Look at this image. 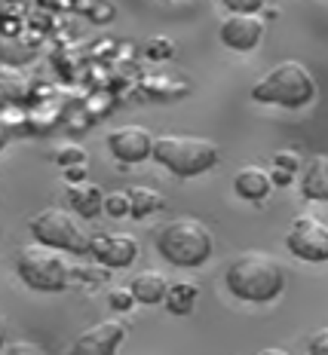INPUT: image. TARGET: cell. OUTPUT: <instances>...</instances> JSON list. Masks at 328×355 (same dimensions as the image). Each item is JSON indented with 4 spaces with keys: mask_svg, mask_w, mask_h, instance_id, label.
Segmentation results:
<instances>
[{
    "mask_svg": "<svg viewBox=\"0 0 328 355\" xmlns=\"http://www.w3.org/2000/svg\"><path fill=\"white\" fill-rule=\"evenodd\" d=\"M224 282L233 297L249 303H270L286 288V270L267 251H243L236 261H230Z\"/></svg>",
    "mask_w": 328,
    "mask_h": 355,
    "instance_id": "1",
    "label": "cell"
},
{
    "mask_svg": "<svg viewBox=\"0 0 328 355\" xmlns=\"http://www.w3.org/2000/svg\"><path fill=\"white\" fill-rule=\"evenodd\" d=\"M215 239L208 227L197 218H175L156 233V251L172 266H203L212 257Z\"/></svg>",
    "mask_w": 328,
    "mask_h": 355,
    "instance_id": "2",
    "label": "cell"
},
{
    "mask_svg": "<svg viewBox=\"0 0 328 355\" xmlns=\"http://www.w3.org/2000/svg\"><path fill=\"white\" fill-rule=\"evenodd\" d=\"M252 98L261 105L304 107L316 98V80L301 62H279L252 86Z\"/></svg>",
    "mask_w": 328,
    "mask_h": 355,
    "instance_id": "3",
    "label": "cell"
},
{
    "mask_svg": "<svg viewBox=\"0 0 328 355\" xmlns=\"http://www.w3.org/2000/svg\"><path fill=\"white\" fill-rule=\"evenodd\" d=\"M154 159L175 178H193L218 166V144L199 135H160L154 138Z\"/></svg>",
    "mask_w": 328,
    "mask_h": 355,
    "instance_id": "4",
    "label": "cell"
},
{
    "mask_svg": "<svg viewBox=\"0 0 328 355\" xmlns=\"http://www.w3.org/2000/svg\"><path fill=\"white\" fill-rule=\"evenodd\" d=\"M16 272L28 288L43 291V294L62 291L71 279V266H68V261H65V251L40 245V242H31V245L19 248Z\"/></svg>",
    "mask_w": 328,
    "mask_h": 355,
    "instance_id": "5",
    "label": "cell"
},
{
    "mask_svg": "<svg viewBox=\"0 0 328 355\" xmlns=\"http://www.w3.org/2000/svg\"><path fill=\"white\" fill-rule=\"evenodd\" d=\"M31 236L34 242L58 251H71V254H83L92 245V239L83 233L71 211L65 209H43L31 218Z\"/></svg>",
    "mask_w": 328,
    "mask_h": 355,
    "instance_id": "6",
    "label": "cell"
},
{
    "mask_svg": "<svg viewBox=\"0 0 328 355\" xmlns=\"http://www.w3.org/2000/svg\"><path fill=\"white\" fill-rule=\"evenodd\" d=\"M286 248L295 257L310 263H325L328 261V224L313 214H301L292 220L286 233Z\"/></svg>",
    "mask_w": 328,
    "mask_h": 355,
    "instance_id": "7",
    "label": "cell"
},
{
    "mask_svg": "<svg viewBox=\"0 0 328 355\" xmlns=\"http://www.w3.org/2000/svg\"><path fill=\"white\" fill-rule=\"evenodd\" d=\"M126 340V324L120 319H104L86 328L74 340L71 355H117L120 343Z\"/></svg>",
    "mask_w": 328,
    "mask_h": 355,
    "instance_id": "8",
    "label": "cell"
},
{
    "mask_svg": "<svg viewBox=\"0 0 328 355\" xmlns=\"http://www.w3.org/2000/svg\"><path fill=\"white\" fill-rule=\"evenodd\" d=\"M108 147L120 162H145L147 157H154V135L145 125H123L114 129L108 135Z\"/></svg>",
    "mask_w": 328,
    "mask_h": 355,
    "instance_id": "9",
    "label": "cell"
},
{
    "mask_svg": "<svg viewBox=\"0 0 328 355\" xmlns=\"http://www.w3.org/2000/svg\"><path fill=\"white\" fill-rule=\"evenodd\" d=\"M264 37V21L252 12H227V19L221 21V43L230 49L249 53L255 49Z\"/></svg>",
    "mask_w": 328,
    "mask_h": 355,
    "instance_id": "10",
    "label": "cell"
},
{
    "mask_svg": "<svg viewBox=\"0 0 328 355\" xmlns=\"http://www.w3.org/2000/svg\"><path fill=\"white\" fill-rule=\"evenodd\" d=\"M89 251H92V257L99 263L120 270V266H129L138 257V239L132 233H108L92 239Z\"/></svg>",
    "mask_w": 328,
    "mask_h": 355,
    "instance_id": "11",
    "label": "cell"
},
{
    "mask_svg": "<svg viewBox=\"0 0 328 355\" xmlns=\"http://www.w3.org/2000/svg\"><path fill=\"white\" fill-rule=\"evenodd\" d=\"M301 196L310 202H328V157L316 153L301 175Z\"/></svg>",
    "mask_w": 328,
    "mask_h": 355,
    "instance_id": "12",
    "label": "cell"
},
{
    "mask_svg": "<svg viewBox=\"0 0 328 355\" xmlns=\"http://www.w3.org/2000/svg\"><path fill=\"white\" fill-rule=\"evenodd\" d=\"M270 187H273V178L261 166H243L233 178V190L243 199H249V202H261V199L270 193Z\"/></svg>",
    "mask_w": 328,
    "mask_h": 355,
    "instance_id": "13",
    "label": "cell"
},
{
    "mask_svg": "<svg viewBox=\"0 0 328 355\" xmlns=\"http://www.w3.org/2000/svg\"><path fill=\"white\" fill-rule=\"evenodd\" d=\"M31 95V80L16 64H0V107L22 105Z\"/></svg>",
    "mask_w": 328,
    "mask_h": 355,
    "instance_id": "14",
    "label": "cell"
},
{
    "mask_svg": "<svg viewBox=\"0 0 328 355\" xmlns=\"http://www.w3.org/2000/svg\"><path fill=\"white\" fill-rule=\"evenodd\" d=\"M68 202L80 218H95L104 211V193L92 181H74L68 187Z\"/></svg>",
    "mask_w": 328,
    "mask_h": 355,
    "instance_id": "15",
    "label": "cell"
},
{
    "mask_svg": "<svg viewBox=\"0 0 328 355\" xmlns=\"http://www.w3.org/2000/svg\"><path fill=\"white\" fill-rule=\"evenodd\" d=\"M132 294H136L138 303L145 306H154V303H166V294H169V282L160 270H141L136 279H132Z\"/></svg>",
    "mask_w": 328,
    "mask_h": 355,
    "instance_id": "16",
    "label": "cell"
},
{
    "mask_svg": "<svg viewBox=\"0 0 328 355\" xmlns=\"http://www.w3.org/2000/svg\"><path fill=\"white\" fill-rule=\"evenodd\" d=\"M126 196H129V214L132 218H147L151 211L163 209V196L151 187H129Z\"/></svg>",
    "mask_w": 328,
    "mask_h": 355,
    "instance_id": "17",
    "label": "cell"
},
{
    "mask_svg": "<svg viewBox=\"0 0 328 355\" xmlns=\"http://www.w3.org/2000/svg\"><path fill=\"white\" fill-rule=\"evenodd\" d=\"M199 297V288L193 282H178V285H169V294H166V306L172 315H188L193 309V300Z\"/></svg>",
    "mask_w": 328,
    "mask_h": 355,
    "instance_id": "18",
    "label": "cell"
},
{
    "mask_svg": "<svg viewBox=\"0 0 328 355\" xmlns=\"http://www.w3.org/2000/svg\"><path fill=\"white\" fill-rule=\"evenodd\" d=\"M31 58V46H25V43H19V40H3L0 37V64H19L22 62H28Z\"/></svg>",
    "mask_w": 328,
    "mask_h": 355,
    "instance_id": "19",
    "label": "cell"
},
{
    "mask_svg": "<svg viewBox=\"0 0 328 355\" xmlns=\"http://www.w3.org/2000/svg\"><path fill=\"white\" fill-rule=\"evenodd\" d=\"M145 55H147V58H154V62H166V58H172V55H175V43L169 40V37H154V40L147 43Z\"/></svg>",
    "mask_w": 328,
    "mask_h": 355,
    "instance_id": "20",
    "label": "cell"
},
{
    "mask_svg": "<svg viewBox=\"0 0 328 355\" xmlns=\"http://www.w3.org/2000/svg\"><path fill=\"white\" fill-rule=\"evenodd\" d=\"M104 211H108L110 218H126V214H129V196H126V190L123 193H108L104 196Z\"/></svg>",
    "mask_w": 328,
    "mask_h": 355,
    "instance_id": "21",
    "label": "cell"
},
{
    "mask_svg": "<svg viewBox=\"0 0 328 355\" xmlns=\"http://www.w3.org/2000/svg\"><path fill=\"white\" fill-rule=\"evenodd\" d=\"M3 355H47L40 343H31V340H13V343L3 346Z\"/></svg>",
    "mask_w": 328,
    "mask_h": 355,
    "instance_id": "22",
    "label": "cell"
},
{
    "mask_svg": "<svg viewBox=\"0 0 328 355\" xmlns=\"http://www.w3.org/2000/svg\"><path fill=\"white\" fill-rule=\"evenodd\" d=\"M221 3L227 6V12H252V16H258L267 6V0H221Z\"/></svg>",
    "mask_w": 328,
    "mask_h": 355,
    "instance_id": "23",
    "label": "cell"
},
{
    "mask_svg": "<svg viewBox=\"0 0 328 355\" xmlns=\"http://www.w3.org/2000/svg\"><path fill=\"white\" fill-rule=\"evenodd\" d=\"M273 166H277V172H286V175L295 178V172H297V166H301V162H297V157L292 150H282V153L273 157Z\"/></svg>",
    "mask_w": 328,
    "mask_h": 355,
    "instance_id": "24",
    "label": "cell"
},
{
    "mask_svg": "<svg viewBox=\"0 0 328 355\" xmlns=\"http://www.w3.org/2000/svg\"><path fill=\"white\" fill-rule=\"evenodd\" d=\"M132 303H136V294H132V288H117V291H110V306L114 309H132Z\"/></svg>",
    "mask_w": 328,
    "mask_h": 355,
    "instance_id": "25",
    "label": "cell"
},
{
    "mask_svg": "<svg viewBox=\"0 0 328 355\" xmlns=\"http://www.w3.org/2000/svg\"><path fill=\"white\" fill-rule=\"evenodd\" d=\"M307 352H310V355H328V328H319L316 334L310 337Z\"/></svg>",
    "mask_w": 328,
    "mask_h": 355,
    "instance_id": "26",
    "label": "cell"
},
{
    "mask_svg": "<svg viewBox=\"0 0 328 355\" xmlns=\"http://www.w3.org/2000/svg\"><path fill=\"white\" fill-rule=\"evenodd\" d=\"M58 162H62V166H68V162H86V157H83V150H77V147H65V150L58 153Z\"/></svg>",
    "mask_w": 328,
    "mask_h": 355,
    "instance_id": "27",
    "label": "cell"
},
{
    "mask_svg": "<svg viewBox=\"0 0 328 355\" xmlns=\"http://www.w3.org/2000/svg\"><path fill=\"white\" fill-rule=\"evenodd\" d=\"M10 138H13V125H10V120H6L3 114H0V150L10 144Z\"/></svg>",
    "mask_w": 328,
    "mask_h": 355,
    "instance_id": "28",
    "label": "cell"
},
{
    "mask_svg": "<svg viewBox=\"0 0 328 355\" xmlns=\"http://www.w3.org/2000/svg\"><path fill=\"white\" fill-rule=\"evenodd\" d=\"M6 346V315L0 313V349Z\"/></svg>",
    "mask_w": 328,
    "mask_h": 355,
    "instance_id": "29",
    "label": "cell"
},
{
    "mask_svg": "<svg viewBox=\"0 0 328 355\" xmlns=\"http://www.w3.org/2000/svg\"><path fill=\"white\" fill-rule=\"evenodd\" d=\"M258 355H288V352H282V349H261Z\"/></svg>",
    "mask_w": 328,
    "mask_h": 355,
    "instance_id": "30",
    "label": "cell"
}]
</instances>
